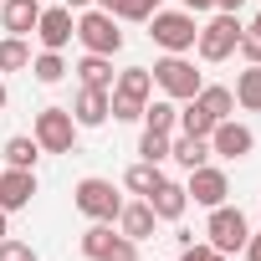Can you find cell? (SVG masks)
I'll return each mask as SVG.
<instances>
[{"instance_id": "23", "label": "cell", "mask_w": 261, "mask_h": 261, "mask_svg": "<svg viewBox=\"0 0 261 261\" xmlns=\"http://www.w3.org/2000/svg\"><path fill=\"white\" fill-rule=\"evenodd\" d=\"M195 97H200V108H205L215 123H220V118H236V92H230V87H220V82H205Z\"/></svg>"}, {"instance_id": "27", "label": "cell", "mask_w": 261, "mask_h": 261, "mask_svg": "<svg viewBox=\"0 0 261 261\" xmlns=\"http://www.w3.org/2000/svg\"><path fill=\"white\" fill-rule=\"evenodd\" d=\"M108 241H113V225H102V220H92V225L82 230V256H87V261H97V256L108 251Z\"/></svg>"}, {"instance_id": "38", "label": "cell", "mask_w": 261, "mask_h": 261, "mask_svg": "<svg viewBox=\"0 0 261 261\" xmlns=\"http://www.w3.org/2000/svg\"><path fill=\"white\" fill-rule=\"evenodd\" d=\"M62 6H67V11H87V6H92V0H62Z\"/></svg>"}, {"instance_id": "42", "label": "cell", "mask_w": 261, "mask_h": 261, "mask_svg": "<svg viewBox=\"0 0 261 261\" xmlns=\"http://www.w3.org/2000/svg\"><path fill=\"white\" fill-rule=\"evenodd\" d=\"M210 261H230V256H220V251H215V256H210Z\"/></svg>"}, {"instance_id": "4", "label": "cell", "mask_w": 261, "mask_h": 261, "mask_svg": "<svg viewBox=\"0 0 261 261\" xmlns=\"http://www.w3.org/2000/svg\"><path fill=\"white\" fill-rule=\"evenodd\" d=\"M246 236H251V220H246V210L241 205H215L210 210V220H205V241L220 251V256H236L241 246H246Z\"/></svg>"}, {"instance_id": "14", "label": "cell", "mask_w": 261, "mask_h": 261, "mask_svg": "<svg viewBox=\"0 0 261 261\" xmlns=\"http://www.w3.org/2000/svg\"><path fill=\"white\" fill-rule=\"evenodd\" d=\"M72 118H77V128H102L113 113H108V92L102 87H82L77 97H72Z\"/></svg>"}, {"instance_id": "7", "label": "cell", "mask_w": 261, "mask_h": 261, "mask_svg": "<svg viewBox=\"0 0 261 261\" xmlns=\"http://www.w3.org/2000/svg\"><path fill=\"white\" fill-rule=\"evenodd\" d=\"M149 36H154V46H164V51H195L200 21H195L190 11H154V16H149Z\"/></svg>"}, {"instance_id": "35", "label": "cell", "mask_w": 261, "mask_h": 261, "mask_svg": "<svg viewBox=\"0 0 261 261\" xmlns=\"http://www.w3.org/2000/svg\"><path fill=\"white\" fill-rule=\"evenodd\" d=\"M241 251H246V261H261V230H251V236H246V246H241Z\"/></svg>"}, {"instance_id": "2", "label": "cell", "mask_w": 261, "mask_h": 261, "mask_svg": "<svg viewBox=\"0 0 261 261\" xmlns=\"http://www.w3.org/2000/svg\"><path fill=\"white\" fill-rule=\"evenodd\" d=\"M77 118H72V108H41L36 113V123H31V139L41 144V154H72L77 149Z\"/></svg>"}, {"instance_id": "40", "label": "cell", "mask_w": 261, "mask_h": 261, "mask_svg": "<svg viewBox=\"0 0 261 261\" xmlns=\"http://www.w3.org/2000/svg\"><path fill=\"white\" fill-rule=\"evenodd\" d=\"M6 102H11V92H6V82H0V113H6Z\"/></svg>"}, {"instance_id": "33", "label": "cell", "mask_w": 261, "mask_h": 261, "mask_svg": "<svg viewBox=\"0 0 261 261\" xmlns=\"http://www.w3.org/2000/svg\"><path fill=\"white\" fill-rule=\"evenodd\" d=\"M236 57H241V62H251V67H261V36H256V31H241Z\"/></svg>"}, {"instance_id": "31", "label": "cell", "mask_w": 261, "mask_h": 261, "mask_svg": "<svg viewBox=\"0 0 261 261\" xmlns=\"http://www.w3.org/2000/svg\"><path fill=\"white\" fill-rule=\"evenodd\" d=\"M97 261H139V241H128V236L113 230V241H108V251H102Z\"/></svg>"}, {"instance_id": "26", "label": "cell", "mask_w": 261, "mask_h": 261, "mask_svg": "<svg viewBox=\"0 0 261 261\" xmlns=\"http://www.w3.org/2000/svg\"><path fill=\"white\" fill-rule=\"evenodd\" d=\"M210 128H215V118L200 108V97H190V102H179V134H195V139H210Z\"/></svg>"}, {"instance_id": "5", "label": "cell", "mask_w": 261, "mask_h": 261, "mask_svg": "<svg viewBox=\"0 0 261 261\" xmlns=\"http://www.w3.org/2000/svg\"><path fill=\"white\" fill-rule=\"evenodd\" d=\"M77 41H82V51H97V57H113V51H123L118 16H108V11H97V6L77 11Z\"/></svg>"}, {"instance_id": "18", "label": "cell", "mask_w": 261, "mask_h": 261, "mask_svg": "<svg viewBox=\"0 0 261 261\" xmlns=\"http://www.w3.org/2000/svg\"><path fill=\"white\" fill-rule=\"evenodd\" d=\"M113 92H118V97H134V102H149V97H154V72H149V67H123V72L113 77Z\"/></svg>"}, {"instance_id": "8", "label": "cell", "mask_w": 261, "mask_h": 261, "mask_svg": "<svg viewBox=\"0 0 261 261\" xmlns=\"http://www.w3.org/2000/svg\"><path fill=\"white\" fill-rule=\"evenodd\" d=\"M31 36L41 41V51H67L72 36H77V16L67 6H41V21H36Z\"/></svg>"}, {"instance_id": "21", "label": "cell", "mask_w": 261, "mask_h": 261, "mask_svg": "<svg viewBox=\"0 0 261 261\" xmlns=\"http://www.w3.org/2000/svg\"><path fill=\"white\" fill-rule=\"evenodd\" d=\"M6 169H36L41 164V144L31 139V134H16V139H6Z\"/></svg>"}, {"instance_id": "9", "label": "cell", "mask_w": 261, "mask_h": 261, "mask_svg": "<svg viewBox=\"0 0 261 261\" xmlns=\"http://www.w3.org/2000/svg\"><path fill=\"white\" fill-rule=\"evenodd\" d=\"M185 195H190L195 205L215 210V205H225V195H230V179H225V169H215V164H200V169H190V179H185Z\"/></svg>"}, {"instance_id": "36", "label": "cell", "mask_w": 261, "mask_h": 261, "mask_svg": "<svg viewBox=\"0 0 261 261\" xmlns=\"http://www.w3.org/2000/svg\"><path fill=\"white\" fill-rule=\"evenodd\" d=\"M179 11H190V16H205V11H215V0H179Z\"/></svg>"}, {"instance_id": "37", "label": "cell", "mask_w": 261, "mask_h": 261, "mask_svg": "<svg viewBox=\"0 0 261 261\" xmlns=\"http://www.w3.org/2000/svg\"><path fill=\"white\" fill-rule=\"evenodd\" d=\"M241 6L246 0H215V11H225V16H241Z\"/></svg>"}, {"instance_id": "3", "label": "cell", "mask_w": 261, "mask_h": 261, "mask_svg": "<svg viewBox=\"0 0 261 261\" xmlns=\"http://www.w3.org/2000/svg\"><path fill=\"white\" fill-rule=\"evenodd\" d=\"M241 16H225V11H215L205 26H200V36H195V51H200V62H225V57H236V46H241Z\"/></svg>"}, {"instance_id": "17", "label": "cell", "mask_w": 261, "mask_h": 261, "mask_svg": "<svg viewBox=\"0 0 261 261\" xmlns=\"http://www.w3.org/2000/svg\"><path fill=\"white\" fill-rule=\"evenodd\" d=\"M149 205H154V215H159V220H179V215L190 210V195H185V185H179V179H169V174H164V185L149 195Z\"/></svg>"}, {"instance_id": "41", "label": "cell", "mask_w": 261, "mask_h": 261, "mask_svg": "<svg viewBox=\"0 0 261 261\" xmlns=\"http://www.w3.org/2000/svg\"><path fill=\"white\" fill-rule=\"evenodd\" d=\"M246 31H256V36H261V16H256V21H251V26H246Z\"/></svg>"}, {"instance_id": "12", "label": "cell", "mask_w": 261, "mask_h": 261, "mask_svg": "<svg viewBox=\"0 0 261 261\" xmlns=\"http://www.w3.org/2000/svg\"><path fill=\"white\" fill-rule=\"evenodd\" d=\"M36 200V169H0V210L16 215Z\"/></svg>"}, {"instance_id": "24", "label": "cell", "mask_w": 261, "mask_h": 261, "mask_svg": "<svg viewBox=\"0 0 261 261\" xmlns=\"http://www.w3.org/2000/svg\"><path fill=\"white\" fill-rule=\"evenodd\" d=\"M236 108H246V113H261V67H251L246 62V72H236Z\"/></svg>"}, {"instance_id": "13", "label": "cell", "mask_w": 261, "mask_h": 261, "mask_svg": "<svg viewBox=\"0 0 261 261\" xmlns=\"http://www.w3.org/2000/svg\"><path fill=\"white\" fill-rule=\"evenodd\" d=\"M41 21V0H0V26L6 36H31Z\"/></svg>"}, {"instance_id": "19", "label": "cell", "mask_w": 261, "mask_h": 261, "mask_svg": "<svg viewBox=\"0 0 261 261\" xmlns=\"http://www.w3.org/2000/svg\"><path fill=\"white\" fill-rule=\"evenodd\" d=\"M159 185H164V164H149V159L128 164V174H123V190H128V195H139V200H149Z\"/></svg>"}, {"instance_id": "28", "label": "cell", "mask_w": 261, "mask_h": 261, "mask_svg": "<svg viewBox=\"0 0 261 261\" xmlns=\"http://www.w3.org/2000/svg\"><path fill=\"white\" fill-rule=\"evenodd\" d=\"M154 11H159V0H113L108 16H118V21H149Z\"/></svg>"}, {"instance_id": "32", "label": "cell", "mask_w": 261, "mask_h": 261, "mask_svg": "<svg viewBox=\"0 0 261 261\" xmlns=\"http://www.w3.org/2000/svg\"><path fill=\"white\" fill-rule=\"evenodd\" d=\"M0 261H41V256H36V246H31V241L6 236V241H0Z\"/></svg>"}, {"instance_id": "34", "label": "cell", "mask_w": 261, "mask_h": 261, "mask_svg": "<svg viewBox=\"0 0 261 261\" xmlns=\"http://www.w3.org/2000/svg\"><path fill=\"white\" fill-rule=\"evenodd\" d=\"M210 256H215V246H210L205 236H195L190 246H179V261H210Z\"/></svg>"}, {"instance_id": "15", "label": "cell", "mask_w": 261, "mask_h": 261, "mask_svg": "<svg viewBox=\"0 0 261 261\" xmlns=\"http://www.w3.org/2000/svg\"><path fill=\"white\" fill-rule=\"evenodd\" d=\"M169 159L190 174V169L210 164V139H195V134H169Z\"/></svg>"}, {"instance_id": "11", "label": "cell", "mask_w": 261, "mask_h": 261, "mask_svg": "<svg viewBox=\"0 0 261 261\" xmlns=\"http://www.w3.org/2000/svg\"><path fill=\"white\" fill-rule=\"evenodd\" d=\"M113 225H118V236H128V241H139V246H144V241L159 230V215H154L149 200H123V210H118Z\"/></svg>"}, {"instance_id": "16", "label": "cell", "mask_w": 261, "mask_h": 261, "mask_svg": "<svg viewBox=\"0 0 261 261\" xmlns=\"http://www.w3.org/2000/svg\"><path fill=\"white\" fill-rule=\"evenodd\" d=\"M139 123L149 128V134H179V102L159 92V97L144 102V118H139Z\"/></svg>"}, {"instance_id": "29", "label": "cell", "mask_w": 261, "mask_h": 261, "mask_svg": "<svg viewBox=\"0 0 261 261\" xmlns=\"http://www.w3.org/2000/svg\"><path fill=\"white\" fill-rule=\"evenodd\" d=\"M139 159L164 164V159H169V134H149V128H144V139H139Z\"/></svg>"}, {"instance_id": "20", "label": "cell", "mask_w": 261, "mask_h": 261, "mask_svg": "<svg viewBox=\"0 0 261 261\" xmlns=\"http://www.w3.org/2000/svg\"><path fill=\"white\" fill-rule=\"evenodd\" d=\"M72 72H77L82 87H102V92H113V77H118V72H113V57H97V51H87Z\"/></svg>"}, {"instance_id": "22", "label": "cell", "mask_w": 261, "mask_h": 261, "mask_svg": "<svg viewBox=\"0 0 261 261\" xmlns=\"http://www.w3.org/2000/svg\"><path fill=\"white\" fill-rule=\"evenodd\" d=\"M26 72H31V77H36L41 87H57V82H62V77L72 72V67H67V57H62V51H36Z\"/></svg>"}, {"instance_id": "1", "label": "cell", "mask_w": 261, "mask_h": 261, "mask_svg": "<svg viewBox=\"0 0 261 261\" xmlns=\"http://www.w3.org/2000/svg\"><path fill=\"white\" fill-rule=\"evenodd\" d=\"M149 72H154V87H159L164 97H174V102H190V97L205 87V72H195V62H190L185 51H164Z\"/></svg>"}, {"instance_id": "39", "label": "cell", "mask_w": 261, "mask_h": 261, "mask_svg": "<svg viewBox=\"0 0 261 261\" xmlns=\"http://www.w3.org/2000/svg\"><path fill=\"white\" fill-rule=\"evenodd\" d=\"M6 236H11V215H6V210H0V241H6Z\"/></svg>"}, {"instance_id": "10", "label": "cell", "mask_w": 261, "mask_h": 261, "mask_svg": "<svg viewBox=\"0 0 261 261\" xmlns=\"http://www.w3.org/2000/svg\"><path fill=\"white\" fill-rule=\"evenodd\" d=\"M210 154H220V159H246V154H256V134L246 123H236V118H220L215 128H210Z\"/></svg>"}, {"instance_id": "25", "label": "cell", "mask_w": 261, "mask_h": 261, "mask_svg": "<svg viewBox=\"0 0 261 261\" xmlns=\"http://www.w3.org/2000/svg\"><path fill=\"white\" fill-rule=\"evenodd\" d=\"M31 67V41L26 36H0V72H26Z\"/></svg>"}, {"instance_id": "6", "label": "cell", "mask_w": 261, "mask_h": 261, "mask_svg": "<svg viewBox=\"0 0 261 261\" xmlns=\"http://www.w3.org/2000/svg\"><path fill=\"white\" fill-rule=\"evenodd\" d=\"M72 205H77L87 220H102V225H113V220H118V210H123V195L113 190V179H97V174H87V179H77V190H72Z\"/></svg>"}, {"instance_id": "30", "label": "cell", "mask_w": 261, "mask_h": 261, "mask_svg": "<svg viewBox=\"0 0 261 261\" xmlns=\"http://www.w3.org/2000/svg\"><path fill=\"white\" fill-rule=\"evenodd\" d=\"M108 113H113L118 123H139V118H144V102H134V97H118V92H108Z\"/></svg>"}]
</instances>
